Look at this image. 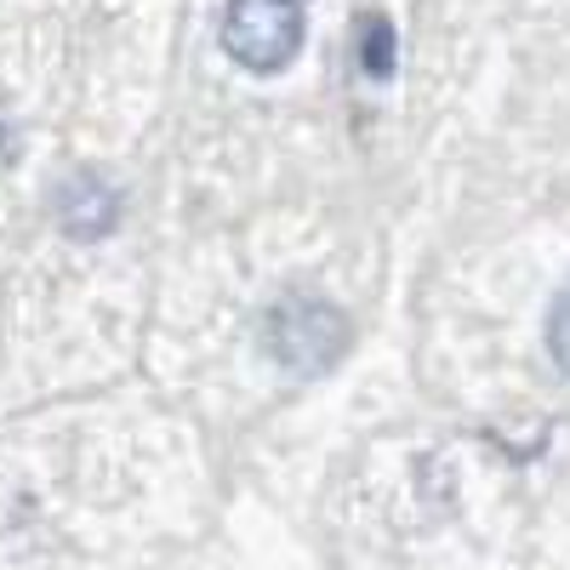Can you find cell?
I'll list each match as a JSON object with an SVG mask.
<instances>
[{"instance_id":"7a4b0ae2","label":"cell","mask_w":570,"mask_h":570,"mask_svg":"<svg viewBox=\"0 0 570 570\" xmlns=\"http://www.w3.org/2000/svg\"><path fill=\"white\" fill-rule=\"evenodd\" d=\"M303 7L297 0H228L223 7V52L246 75H279L303 52Z\"/></svg>"},{"instance_id":"8992f818","label":"cell","mask_w":570,"mask_h":570,"mask_svg":"<svg viewBox=\"0 0 570 570\" xmlns=\"http://www.w3.org/2000/svg\"><path fill=\"white\" fill-rule=\"evenodd\" d=\"M297 7H308V0H297Z\"/></svg>"},{"instance_id":"277c9868","label":"cell","mask_w":570,"mask_h":570,"mask_svg":"<svg viewBox=\"0 0 570 570\" xmlns=\"http://www.w3.org/2000/svg\"><path fill=\"white\" fill-rule=\"evenodd\" d=\"M354 52H360V75H365V80H394V63H400L394 23H389L383 12H360V23H354Z\"/></svg>"},{"instance_id":"6da1fadb","label":"cell","mask_w":570,"mask_h":570,"mask_svg":"<svg viewBox=\"0 0 570 570\" xmlns=\"http://www.w3.org/2000/svg\"><path fill=\"white\" fill-rule=\"evenodd\" d=\"M257 343L263 354L279 365V371H292V376H320L331 371L348 343H354V325L348 314L320 297V292H285L263 308V325H257Z\"/></svg>"},{"instance_id":"3957f363","label":"cell","mask_w":570,"mask_h":570,"mask_svg":"<svg viewBox=\"0 0 570 570\" xmlns=\"http://www.w3.org/2000/svg\"><path fill=\"white\" fill-rule=\"evenodd\" d=\"M58 228L69 234V240H104V234L120 223V188L98 171H69L58 183Z\"/></svg>"},{"instance_id":"5b68a950","label":"cell","mask_w":570,"mask_h":570,"mask_svg":"<svg viewBox=\"0 0 570 570\" xmlns=\"http://www.w3.org/2000/svg\"><path fill=\"white\" fill-rule=\"evenodd\" d=\"M542 337H548V354H553V365L570 376V279L559 285V292H553V303H548V331H542Z\"/></svg>"}]
</instances>
